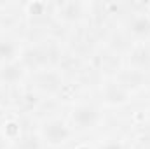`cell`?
Returning <instances> with one entry per match:
<instances>
[{
	"instance_id": "cell-10",
	"label": "cell",
	"mask_w": 150,
	"mask_h": 149,
	"mask_svg": "<svg viewBox=\"0 0 150 149\" xmlns=\"http://www.w3.org/2000/svg\"><path fill=\"white\" fill-rule=\"evenodd\" d=\"M18 149H40V142H38L37 137H33V135H25L18 142Z\"/></svg>"
},
{
	"instance_id": "cell-11",
	"label": "cell",
	"mask_w": 150,
	"mask_h": 149,
	"mask_svg": "<svg viewBox=\"0 0 150 149\" xmlns=\"http://www.w3.org/2000/svg\"><path fill=\"white\" fill-rule=\"evenodd\" d=\"M80 16V5L79 4H67L63 7V18L65 19H77Z\"/></svg>"
},
{
	"instance_id": "cell-1",
	"label": "cell",
	"mask_w": 150,
	"mask_h": 149,
	"mask_svg": "<svg viewBox=\"0 0 150 149\" xmlns=\"http://www.w3.org/2000/svg\"><path fill=\"white\" fill-rule=\"evenodd\" d=\"M72 119H74V123L77 125V128L87 130V128H93L100 121V112H98V109L94 105L82 104V105H79V107L74 109Z\"/></svg>"
},
{
	"instance_id": "cell-9",
	"label": "cell",
	"mask_w": 150,
	"mask_h": 149,
	"mask_svg": "<svg viewBox=\"0 0 150 149\" xmlns=\"http://www.w3.org/2000/svg\"><path fill=\"white\" fill-rule=\"evenodd\" d=\"M131 32L134 35H140V37L150 34V21L147 18H136L133 21V25H131Z\"/></svg>"
},
{
	"instance_id": "cell-2",
	"label": "cell",
	"mask_w": 150,
	"mask_h": 149,
	"mask_svg": "<svg viewBox=\"0 0 150 149\" xmlns=\"http://www.w3.org/2000/svg\"><path fill=\"white\" fill-rule=\"evenodd\" d=\"M42 135H44V139H45L49 144H54V146H56V144L65 142V140L70 137V128H68L63 121L52 119V121H49V123L44 125Z\"/></svg>"
},
{
	"instance_id": "cell-12",
	"label": "cell",
	"mask_w": 150,
	"mask_h": 149,
	"mask_svg": "<svg viewBox=\"0 0 150 149\" xmlns=\"http://www.w3.org/2000/svg\"><path fill=\"white\" fill-rule=\"evenodd\" d=\"M103 149H122V146H120L119 142H115V140H112V142L105 144V146H103Z\"/></svg>"
},
{
	"instance_id": "cell-7",
	"label": "cell",
	"mask_w": 150,
	"mask_h": 149,
	"mask_svg": "<svg viewBox=\"0 0 150 149\" xmlns=\"http://www.w3.org/2000/svg\"><path fill=\"white\" fill-rule=\"evenodd\" d=\"M131 63L136 67V69H145L150 65V51L147 47H136L131 54Z\"/></svg>"
},
{
	"instance_id": "cell-6",
	"label": "cell",
	"mask_w": 150,
	"mask_h": 149,
	"mask_svg": "<svg viewBox=\"0 0 150 149\" xmlns=\"http://www.w3.org/2000/svg\"><path fill=\"white\" fill-rule=\"evenodd\" d=\"M21 75H23V65H19L16 62L5 63L0 69V81H4V82H16L21 79Z\"/></svg>"
},
{
	"instance_id": "cell-8",
	"label": "cell",
	"mask_w": 150,
	"mask_h": 149,
	"mask_svg": "<svg viewBox=\"0 0 150 149\" xmlns=\"http://www.w3.org/2000/svg\"><path fill=\"white\" fill-rule=\"evenodd\" d=\"M16 56V44L12 40H0V62H7L11 63Z\"/></svg>"
},
{
	"instance_id": "cell-3",
	"label": "cell",
	"mask_w": 150,
	"mask_h": 149,
	"mask_svg": "<svg viewBox=\"0 0 150 149\" xmlns=\"http://www.w3.org/2000/svg\"><path fill=\"white\" fill-rule=\"evenodd\" d=\"M49 60H51L49 49H44V47H30L28 51H25V56H23V63L32 69L44 67Z\"/></svg>"
},
{
	"instance_id": "cell-4",
	"label": "cell",
	"mask_w": 150,
	"mask_h": 149,
	"mask_svg": "<svg viewBox=\"0 0 150 149\" xmlns=\"http://www.w3.org/2000/svg\"><path fill=\"white\" fill-rule=\"evenodd\" d=\"M37 86L42 91H47V93H52V91H58L59 86H61V79L56 72H51V70H44L37 75Z\"/></svg>"
},
{
	"instance_id": "cell-14",
	"label": "cell",
	"mask_w": 150,
	"mask_h": 149,
	"mask_svg": "<svg viewBox=\"0 0 150 149\" xmlns=\"http://www.w3.org/2000/svg\"><path fill=\"white\" fill-rule=\"evenodd\" d=\"M79 149H89V148H79Z\"/></svg>"
},
{
	"instance_id": "cell-5",
	"label": "cell",
	"mask_w": 150,
	"mask_h": 149,
	"mask_svg": "<svg viewBox=\"0 0 150 149\" xmlns=\"http://www.w3.org/2000/svg\"><path fill=\"white\" fill-rule=\"evenodd\" d=\"M127 98V90L120 82H108L105 88V100L108 104H122Z\"/></svg>"
},
{
	"instance_id": "cell-13",
	"label": "cell",
	"mask_w": 150,
	"mask_h": 149,
	"mask_svg": "<svg viewBox=\"0 0 150 149\" xmlns=\"http://www.w3.org/2000/svg\"><path fill=\"white\" fill-rule=\"evenodd\" d=\"M4 148H5V144H4V139L0 137V149H4Z\"/></svg>"
}]
</instances>
